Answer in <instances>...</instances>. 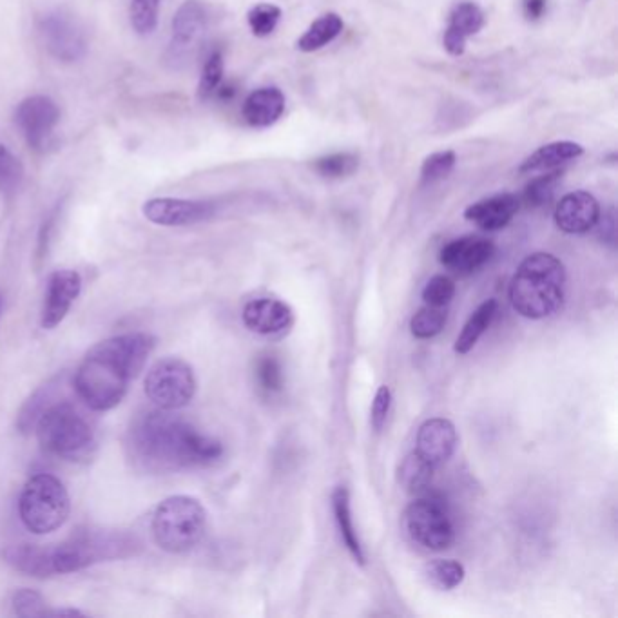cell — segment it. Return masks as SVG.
<instances>
[{"label": "cell", "mask_w": 618, "mask_h": 618, "mask_svg": "<svg viewBox=\"0 0 618 618\" xmlns=\"http://www.w3.org/2000/svg\"><path fill=\"white\" fill-rule=\"evenodd\" d=\"M127 446L133 461L153 474L211 466L223 455L218 439L198 432L191 423L171 416L169 410L136 419Z\"/></svg>", "instance_id": "obj_1"}, {"label": "cell", "mask_w": 618, "mask_h": 618, "mask_svg": "<svg viewBox=\"0 0 618 618\" xmlns=\"http://www.w3.org/2000/svg\"><path fill=\"white\" fill-rule=\"evenodd\" d=\"M155 343L153 336L142 332L98 343L77 368L78 397L95 412L113 410L126 396L131 379L144 368Z\"/></svg>", "instance_id": "obj_2"}, {"label": "cell", "mask_w": 618, "mask_h": 618, "mask_svg": "<svg viewBox=\"0 0 618 618\" xmlns=\"http://www.w3.org/2000/svg\"><path fill=\"white\" fill-rule=\"evenodd\" d=\"M510 303L522 318H550L566 296V269L550 252H533L521 261L510 283Z\"/></svg>", "instance_id": "obj_3"}, {"label": "cell", "mask_w": 618, "mask_h": 618, "mask_svg": "<svg viewBox=\"0 0 618 618\" xmlns=\"http://www.w3.org/2000/svg\"><path fill=\"white\" fill-rule=\"evenodd\" d=\"M35 428L40 446L64 461H84L97 446L93 426L69 403L49 405L40 414Z\"/></svg>", "instance_id": "obj_4"}, {"label": "cell", "mask_w": 618, "mask_h": 618, "mask_svg": "<svg viewBox=\"0 0 618 618\" xmlns=\"http://www.w3.org/2000/svg\"><path fill=\"white\" fill-rule=\"evenodd\" d=\"M153 539L160 550L185 553L196 548L207 532V512L189 495H174L158 504L153 522Z\"/></svg>", "instance_id": "obj_5"}, {"label": "cell", "mask_w": 618, "mask_h": 618, "mask_svg": "<svg viewBox=\"0 0 618 618\" xmlns=\"http://www.w3.org/2000/svg\"><path fill=\"white\" fill-rule=\"evenodd\" d=\"M136 546L135 537L126 533L87 530L49 548V564L53 575H66L86 570L98 562L129 557L135 553Z\"/></svg>", "instance_id": "obj_6"}, {"label": "cell", "mask_w": 618, "mask_h": 618, "mask_svg": "<svg viewBox=\"0 0 618 618\" xmlns=\"http://www.w3.org/2000/svg\"><path fill=\"white\" fill-rule=\"evenodd\" d=\"M69 493L55 475L31 477L19 499L20 521L35 535L55 532L68 521Z\"/></svg>", "instance_id": "obj_7"}, {"label": "cell", "mask_w": 618, "mask_h": 618, "mask_svg": "<svg viewBox=\"0 0 618 618\" xmlns=\"http://www.w3.org/2000/svg\"><path fill=\"white\" fill-rule=\"evenodd\" d=\"M405 532L417 546L430 551H443L455 541V524L445 501L423 495L408 504L403 517Z\"/></svg>", "instance_id": "obj_8"}, {"label": "cell", "mask_w": 618, "mask_h": 618, "mask_svg": "<svg viewBox=\"0 0 618 618\" xmlns=\"http://www.w3.org/2000/svg\"><path fill=\"white\" fill-rule=\"evenodd\" d=\"M196 377L189 363L180 358H164L149 368L145 377V396L160 410H178L193 401Z\"/></svg>", "instance_id": "obj_9"}, {"label": "cell", "mask_w": 618, "mask_h": 618, "mask_svg": "<svg viewBox=\"0 0 618 618\" xmlns=\"http://www.w3.org/2000/svg\"><path fill=\"white\" fill-rule=\"evenodd\" d=\"M37 29L40 40L51 57L66 64H73L86 57V33L66 11H46L37 20Z\"/></svg>", "instance_id": "obj_10"}, {"label": "cell", "mask_w": 618, "mask_h": 618, "mask_svg": "<svg viewBox=\"0 0 618 618\" xmlns=\"http://www.w3.org/2000/svg\"><path fill=\"white\" fill-rule=\"evenodd\" d=\"M207 29V10L200 0H185L174 13L171 42L167 49V62L182 68L193 58L194 51L202 44Z\"/></svg>", "instance_id": "obj_11"}, {"label": "cell", "mask_w": 618, "mask_h": 618, "mask_svg": "<svg viewBox=\"0 0 618 618\" xmlns=\"http://www.w3.org/2000/svg\"><path fill=\"white\" fill-rule=\"evenodd\" d=\"M60 120L55 100L44 95L24 98L15 111V124L29 147L42 149Z\"/></svg>", "instance_id": "obj_12"}, {"label": "cell", "mask_w": 618, "mask_h": 618, "mask_svg": "<svg viewBox=\"0 0 618 618\" xmlns=\"http://www.w3.org/2000/svg\"><path fill=\"white\" fill-rule=\"evenodd\" d=\"M144 216L162 227H185L207 222L216 213L213 202L185 198H153L144 203Z\"/></svg>", "instance_id": "obj_13"}, {"label": "cell", "mask_w": 618, "mask_h": 618, "mask_svg": "<svg viewBox=\"0 0 618 618\" xmlns=\"http://www.w3.org/2000/svg\"><path fill=\"white\" fill-rule=\"evenodd\" d=\"M80 290H82V278L77 271L64 269L51 274L46 300L40 314L42 329H55L64 321L71 305L80 296Z\"/></svg>", "instance_id": "obj_14"}, {"label": "cell", "mask_w": 618, "mask_h": 618, "mask_svg": "<svg viewBox=\"0 0 618 618\" xmlns=\"http://www.w3.org/2000/svg\"><path fill=\"white\" fill-rule=\"evenodd\" d=\"M495 254V245L481 236H463L450 243L439 252V261L448 271L455 274H474L483 269Z\"/></svg>", "instance_id": "obj_15"}, {"label": "cell", "mask_w": 618, "mask_h": 618, "mask_svg": "<svg viewBox=\"0 0 618 618\" xmlns=\"http://www.w3.org/2000/svg\"><path fill=\"white\" fill-rule=\"evenodd\" d=\"M600 214V203L593 194L575 191L562 196L555 207L553 220L566 234H586L599 225Z\"/></svg>", "instance_id": "obj_16"}, {"label": "cell", "mask_w": 618, "mask_h": 618, "mask_svg": "<svg viewBox=\"0 0 618 618\" xmlns=\"http://www.w3.org/2000/svg\"><path fill=\"white\" fill-rule=\"evenodd\" d=\"M457 443L459 437L454 423L445 417H434L419 426L416 452L437 468L445 464L448 459H452Z\"/></svg>", "instance_id": "obj_17"}, {"label": "cell", "mask_w": 618, "mask_h": 618, "mask_svg": "<svg viewBox=\"0 0 618 618\" xmlns=\"http://www.w3.org/2000/svg\"><path fill=\"white\" fill-rule=\"evenodd\" d=\"M243 325L261 336H276L289 329L294 312L278 298H256L247 301L242 310Z\"/></svg>", "instance_id": "obj_18"}, {"label": "cell", "mask_w": 618, "mask_h": 618, "mask_svg": "<svg viewBox=\"0 0 618 618\" xmlns=\"http://www.w3.org/2000/svg\"><path fill=\"white\" fill-rule=\"evenodd\" d=\"M519 209H521V198L517 194L499 193L472 203L464 211V218L483 231H501L512 223Z\"/></svg>", "instance_id": "obj_19"}, {"label": "cell", "mask_w": 618, "mask_h": 618, "mask_svg": "<svg viewBox=\"0 0 618 618\" xmlns=\"http://www.w3.org/2000/svg\"><path fill=\"white\" fill-rule=\"evenodd\" d=\"M484 13L475 2L464 0L455 6L443 35V46L452 57H461L466 51V40L477 35L484 26Z\"/></svg>", "instance_id": "obj_20"}, {"label": "cell", "mask_w": 618, "mask_h": 618, "mask_svg": "<svg viewBox=\"0 0 618 618\" xmlns=\"http://www.w3.org/2000/svg\"><path fill=\"white\" fill-rule=\"evenodd\" d=\"M285 113V95L278 87H260L245 98L243 120L251 127H271Z\"/></svg>", "instance_id": "obj_21"}, {"label": "cell", "mask_w": 618, "mask_h": 618, "mask_svg": "<svg viewBox=\"0 0 618 618\" xmlns=\"http://www.w3.org/2000/svg\"><path fill=\"white\" fill-rule=\"evenodd\" d=\"M582 155H584V147L577 142H570V140L551 142V144L542 145L535 153L528 156L519 165V173L537 174L561 169L562 165L570 164Z\"/></svg>", "instance_id": "obj_22"}, {"label": "cell", "mask_w": 618, "mask_h": 618, "mask_svg": "<svg viewBox=\"0 0 618 618\" xmlns=\"http://www.w3.org/2000/svg\"><path fill=\"white\" fill-rule=\"evenodd\" d=\"M332 512L334 519L338 524L339 535L341 541L345 544L348 553L352 555V559L358 562L359 566H365L367 555L363 550V544L359 541L356 526H354V517H352V506H350V492L345 486H338L332 493Z\"/></svg>", "instance_id": "obj_23"}, {"label": "cell", "mask_w": 618, "mask_h": 618, "mask_svg": "<svg viewBox=\"0 0 618 618\" xmlns=\"http://www.w3.org/2000/svg\"><path fill=\"white\" fill-rule=\"evenodd\" d=\"M497 310H499L497 300H486L474 310V314L464 323L461 334L455 339L454 350L457 354L464 356L479 343L484 332L492 327L493 319L497 316Z\"/></svg>", "instance_id": "obj_24"}, {"label": "cell", "mask_w": 618, "mask_h": 618, "mask_svg": "<svg viewBox=\"0 0 618 618\" xmlns=\"http://www.w3.org/2000/svg\"><path fill=\"white\" fill-rule=\"evenodd\" d=\"M6 561L10 562L15 570L28 573L31 577H53L49 564V548L35 546V544H17L4 551Z\"/></svg>", "instance_id": "obj_25"}, {"label": "cell", "mask_w": 618, "mask_h": 618, "mask_svg": "<svg viewBox=\"0 0 618 618\" xmlns=\"http://www.w3.org/2000/svg\"><path fill=\"white\" fill-rule=\"evenodd\" d=\"M343 28H345V22L338 13H325L323 17H319L310 24L309 29L296 42V48L303 53H314L338 39Z\"/></svg>", "instance_id": "obj_26"}, {"label": "cell", "mask_w": 618, "mask_h": 618, "mask_svg": "<svg viewBox=\"0 0 618 618\" xmlns=\"http://www.w3.org/2000/svg\"><path fill=\"white\" fill-rule=\"evenodd\" d=\"M435 466L428 463L425 457L417 454L416 450L412 454L406 455L405 459L397 468V483L406 493L426 492V488L432 484L434 479Z\"/></svg>", "instance_id": "obj_27"}, {"label": "cell", "mask_w": 618, "mask_h": 618, "mask_svg": "<svg viewBox=\"0 0 618 618\" xmlns=\"http://www.w3.org/2000/svg\"><path fill=\"white\" fill-rule=\"evenodd\" d=\"M423 575L435 590L452 591L463 584L466 570L461 562L454 559H435L426 564Z\"/></svg>", "instance_id": "obj_28"}, {"label": "cell", "mask_w": 618, "mask_h": 618, "mask_svg": "<svg viewBox=\"0 0 618 618\" xmlns=\"http://www.w3.org/2000/svg\"><path fill=\"white\" fill-rule=\"evenodd\" d=\"M312 169L319 176L329 178V180L348 178L359 169V155L352 151H341V153L319 156L312 162Z\"/></svg>", "instance_id": "obj_29"}, {"label": "cell", "mask_w": 618, "mask_h": 618, "mask_svg": "<svg viewBox=\"0 0 618 618\" xmlns=\"http://www.w3.org/2000/svg\"><path fill=\"white\" fill-rule=\"evenodd\" d=\"M561 169H553V171H544L541 176H535L530 184L524 187V193L521 196V203H526L528 207L539 209L551 202L557 185L561 182Z\"/></svg>", "instance_id": "obj_30"}, {"label": "cell", "mask_w": 618, "mask_h": 618, "mask_svg": "<svg viewBox=\"0 0 618 618\" xmlns=\"http://www.w3.org/2000/svg\"><path fill=\"white\" fill-rule=\"evenodd\" d=\"M446 319H448V314H446L445 307L426 305L423 309L417 310L410 319V332L417 339L435 338L445 329Z\"/></svg>", "instance_id": "obj_31"}, {"label": "cell", "mask_w": 618, "mask_h": 618, "mask_svg": "<svg viewBox=\"0 0 618 618\" xmlns=\"http://www.w3.org/2000/svg\"><path fill=\"white\" fill-rule=\"evenodd\" d=\"M281 20V8L271 2H260L252 6L247 13V24L251 28L252 35L258 39H265L272 35Z\"/></svg>", "instance_id": "obj_32"}, {"label": "cell", "mask_w": 618, "mask_h": 618, "mask_svg": "<svg viewBox=\"0 0 618 618\" xmlns=\"http://www.w3.org/2000/svg\"><path fill=\"white\" fill-rule=\"evenodd\" d=\"M457 164L454 151H437L426 156L421 165V184L432 185L448 178Z\"/></svg>", "instance_id": "obj_33"}, {"label": "cell", "mask_w": 618, "mask_h": 618, "mask_svg": "<svg viewBox=\"0 0 618 618\" xmlns=\"http://www.w3.org/2000/svg\"><path fill=\"white\" fill-rule=\"evenodd\" d=\"M223 69V53L220 49H214L209 53V57L203 64L202 75H200V84H198V95L200 98H211L216 95L218 87L222 86Z\"/></svg>", "instance_id": "obj_34"}, {"label": "cell", "mask_w": 618, "mask_h": 618, "mask_svg": "<svg viewBox=\"0 0 618 618\" xmlns=\"http://www.w3.org/2000/svg\"><path fill=\"white\" fill-rule=\"evenodd\" d=\"M256 381L261 392L265 394H278L283 390V368H281L280 359L276 356H261L256 363Z\"/></svg>", "instance_id": "obj_35"}, {"label": "cell", "mask_w": 618, "mask_h": 618, "mask_svg": "<svg viewBox=\"0 0 618 618\" xmlns=\"http://www.w3.org/2000/svg\"><path fill=\"white\" fill-rule=\"evenodd\" d=\"M160 0H131V26L138 35H151L158 26Z\"/></svg>", "instance_id": "obj_36"}, {"label": "cell", "mask_w": 618, "mask_h": 618, "mask_svg": "<svg viewBox=\"0 0 618 618\" xmlns=\"http://www.w3.org/2000/svg\"><path fill=\"white\" fill-rule=\"evenodd\" d=\"M11 608L17 617H46L51 615V609L46 606V600L42 599V595L37 591L19 590L13 595L11 600Z\"/></svg>", "instance_id": "obj_37"}, {"label": "cell", "mask_w": 618, "mask_h": 618, "mask_svg": "<svg viewBox=\"0 0 618 618\" xmlns=\"http://www.w3.org/2000/svg\"><path fill=\"white\" fill-rule=\"evenodd\" d=\"M454 296V280L445 274H437L434 278H430L423 289V300L426 305H432V307H446L450 301L454 300Z\"/></svg>", "instance_id": "obj_38"}, {"label": "cell", "mask_w": 618, "mask_h": 618, "mask_svg": "<svg viewBox=\"0 0 618 618\" xmlns=\"http://www.w3.org/2000/svg\"><path fill=\"white\" fill-rule=\"evenodd\" d=\"M22 176L24 169L19 158L13 155L6 145L0 144V189L13 191L15 187H19Z\"/></svg>", "instance_id": "obj_39"}, {"label": "cell", "mask_w": 618, "mask_h": 618, "mask_svg": "<svg viewBox=\"0 0 618 618\" xmlns=\"http://www.w3.org/2000/svg\"><path fill=\"white\" fill-rule=\"evenodd\" d=\"M392 408V392L387 385L377 388L376 396L370 408V423L376 432H381L383 426L387 425L388 414Z\"/></svg>", "instance_id": "obj_40"}, {"label": "cell", "mask_w": 618, "mask_h": 618, "mask_svg": "<svg viewBox=\"0 0 618 618\" xmlns=\"http://www.w3.org/2000/svg\"><path fill=\"white\" fill-rule=\"evenodd\" d=\"M548 10V0H522V13L528 20H541Z\"/></svg>", "instance_id": "obj_41"}, {"label": "cell", "mask_w": 618, "mask_h": 618, "mask_svg": "<svg viewBox=\"0 0 618 618\" xmlns=\"http://www.w3.org/2000/svg\"><path fill=\"white\" fill-rule=\"evenodd\" d=\"M55 220H57V216L53 214V216H49L48 220H46V223L42 225L39 242L40 256H42L44 252L48 251L49 238H51V231H53V225H55Z\"/></svg>", "instance_id": "obj_42"}, {"label": "cell", "mask_w": 618, "mask_h": 618, "mask_svg": "<svg viewBox=\"0 0 618 618\" xmlns=\"http://www.w3.org/2000/svg\"><path fill=\"white\" fill-rule=\"evenodd\" d=\"M0 307H2V300H0Z\"/></svg>", "instance_id": "obj_43"}]
</instances>
